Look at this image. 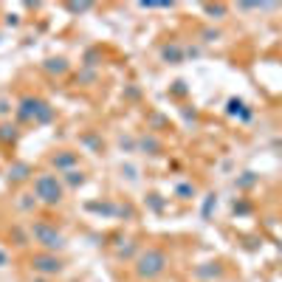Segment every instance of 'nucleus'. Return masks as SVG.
Here are the masks:
<instances>
[{
  "mask_svg": "<svg viewBox=\"0 0 282 282\" xmlns=\"http://www.w3.org/2000/svg\"><path fill=\"white\" fill-rule=\"evenodd\" d=\"M164 268H166V254L161 248H147L136 263L138 277H144V280H156L158 274H164Z\"/></svg>",
  "mask_w": 282,
  "mask_h": 282,
  "instance_id": "f257e3e1",
  "label": "nucleus"
},
{
  "mask_svg": "<svg viewBox=\"0 0 282 282\" xmlns=\"http://www.w3.org/2000/svg\"><path fill=\"white\" fill-rule=\"evenodd\" d=\"M34 192H37V198L42 203H59L62 201V186H59V181L54 175H40L34 181Z\"/></svg>",
  "mask_w": 282,
  "mask_h": 282,
  "instance_id": "f03ea898",
  "label": "nucleus"
},
{
  "mask_svg": "<svg viewBox=\"0 0 282 282\" xmlns=\"http://www.w3.org/2000/svg\"><path fill=\"white\" fill-rule=\"evenodd\" d=\"M31 232H34V237H37L48 251H57V248L65 245V237H62L54 226H48V223H34V226H31Z\"/></svg>",
  "mask_w": 282,
  "mask_h": 282,
  "instance_id": "7ed1b4c3",
  "label": "nucleus"
},
{
  "mask_svg": "<svg viewBox=\"0 0 282 282\" xmlns=\"http://www.w3.org/2000/svg\"><path fill=\"white\" fill-rule=\"evenodd\" d=\"M34 271H42V274H59L62 271V263H59L57 257H48V254H40L34 257Z\"/></svg>",
  "mask_w": 282,
  "mask_h": 282,
  "instance_id": "20e7f679",
  "label": "nucleus"
},
{
  "mask_svg": "<svg viewBox=\"0 0 282 282\" xmlns=\"http://www.w3.org/2000/svg\"><path fill=\"white\" fill-rule=\"evenodd\" d=\"M26 172H29V166H14V169H11V178H14V181H23V178H26Z\"/></svg>",
  "mask_w": 282,
  "mask_h": 282,
  "instance_id": "39448f33",
  "label": "nucleus"
},
{
  "mask_svg": "<svg viewBox=\"0 0 282 282\" xmlns=\"http://www.w3.org/2000/svg\"><path fill=\"white\" fill-rule=\"evenodd\" d=\"M68 181L71 184H82V172H68Z\"/></svg>",
  "mask_w": 282,
  "mask_h": 282,
  "instance_id": "423d86ee",
  "label": "nucleus"
}]
</instances>
